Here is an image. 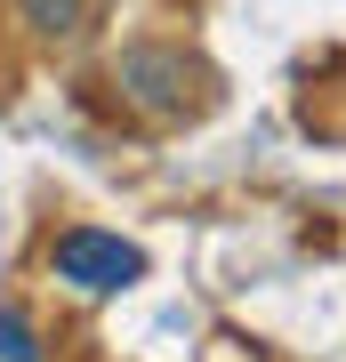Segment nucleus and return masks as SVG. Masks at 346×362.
Masks as SVG:
<instances>
[{"label": "nucleus", "mask_w": 346, "mask_h": 362, "mask_svg": "<svg viewBox=\"0 0 346 362\" xmlns=\"http://www.w3.org/2000/svg\"><path fill=\"white\" fill-rule=\"evenodd\" d=\"M121 97L137 105V113H154V121H185V113H202V65H193L185 49H161V40H145V49H129L121 65Z\"/></svg>", "instance_id": "1"}, {"label": "nucleus", "mask_w": 346, "mask_h": 362, "mask_svg": "<svg viewBox=\"0 0 346 362\" xmlns=\"http://www.w3.org/2000/svg\"><path fill=\"white\" fill-rule=\"evenodd\" d=\"M16 25L40 33V40H73L89 25V0H16Z\"/></svg>", "instance_id": "3"}, {"label": "nucleus", "mask_w": 346, "mask_h": 362, "mask_svg": "<svg viewBox=\"0 0 346 362\" xmlns=\"http://www.w3.org/2000/svg\"><path fill=\"white\" fill-rule=\"evenodd\" d=\"M0 362H40L33 322H25V314H8V306H0Z\"/></svg>", "instance_id": "4"}, {"label": "nucleus", "mask_w": 346, "mask_h": 362, "mask_svg": "<svg viewBox=\"0 0 346 362\" xmlns=\"http://www.w3.org/2000/svg\"><path fill=\"white\" fill-rule=\"evenodd\" d=\"M49 274H57L64 290H81V298H113V290H129V282H145V250L121 242V233L73 226V233L49 242Z\"/></svg>", "instance_id": "2"}]
</instances>
